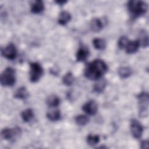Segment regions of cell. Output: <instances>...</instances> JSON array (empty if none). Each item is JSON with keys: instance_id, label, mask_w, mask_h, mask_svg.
<instances>
[{"instance_id": "6da1fadb", "label": "cell", "mask_w": 149, "mask_h": 149, "mask_svg": "<svg viewBox=\"0 0 149 149\" xmlns=\"http://www.w3.org/2000/svg\"><path fill=\"white\" fill-rule=\"evenodd\" d=\"M108 70L106 63L101 59H95L88 63L84 70V75L89 80L100 79Z\"/></svg>"}, {"instance_id": "7a4b0ae2", "label": "cell", "mask_w": 149, "mask_h": 149, "mask_svg": "<svg viewBox=\"0 0 149 149\" xmlns=\"http://www.w3.org/2000/svg\"><path fill=\"white\" fill-rule=\"evenodd\" d=\"M127 9L134 17H139L145 14L148 9V5L142 1H129L127 3Z\"/></svg>"}, {"instance_id": "3957f363", "label": "cell", "mask_w": 149, "mask_h": 149, "mask_svg": "<svg viewBox=\"0 0 149 149\" xmlns=\"http://www.w3.org/2000/svg\"><path fill=\"white\" fill-rule=\"evenodd\" d=\"M15 80V71L12 68H6L1 74L0 81L3 86H12Z\"/></svg>"}, {"instance_id": "277c9868", "label": "cell", "mask_w": 149, "mask_h": 149, "mask_svg": "<svg viewBox=\"0 0 149 149\" xmlns=\"http://www.w3.org/2000/svg\"><path fill=\"white\" fill-rule=\"evenodd\" d=\"M148 94L146 92H142L137 95L139 115L141 117L147 116L148 115Z\"/></svg>"}, {"instance_id": "5b68a950", "label": "cell", "mask_w": 149, "mask_h": 149, "mask_svg": "<svg viewBox=\"0 0 149 149\" xmlns=\"http://www.w3.org/2000/svg\"><path fill=\"white\" fill-rule=\"evenodd\" d=\"M30 80L32 83H36L39 80L42 75V68L38 62L30 63Z\"/></svg>"}, {"instance_id": "8992f818", "label": "cell", "mask_w": 149, "mask_h": 149, "mask_svg": "<svg viewBox=\"0 0 149 149\" xmlns=\"http://www.w3.org/2000/svg\"><path fill=\"white\" fill-rule=\"evenodd\" d=\"M21 132V130L18 127L13 129L5 128L1 131V137L6 140H10L18 136Z\"/></svg>"}, {"instance_id": "52a82bcc", "label": "cell", "mask_w": 149, "mask_h": 149, "mask_svg": "<svg viewBox=\"0 0 149 149\" xmlns=\"http://www.w3.org/2000/svg\"><path fill=\"white\" fill-rule=\"evenodd\" d=\"M2 55L8 59L13 60L17 55V49L12 43L9 44L5 48L1 49Z\"/></svg>"}, {"instance_id": "ba28073f", "label": "cell", "mask_w": 149, "mask_h": 149, "mask_svg": "<svg viewBox=\"0 0 149 149\" xmlns=\"http://www.w3.org/2000/svg\"><path fill=\"white\" fill-rule=\"evenodd\" d=\"M130 130L133 137L136 139H139L142 135L143 127L137 120L133 119L130 121Z\"/></svg>"}, {"instance_id": "9c48e42d", "label": "cell", "mask_w": 149, "mask_h": 149, "mask_svg": "<svg viewBox=\"0 0 149 149\" xmlns=\"http://www.w3.org/2000/svg\"><path fill=\"white\" fill-rule=\"evenodd\" d=\"M82 109L87 114L93 115L97 113L98 110V106L94 101L91 100L83 105Z\"/></svg>"}, {"instance_id": "30bf717a", "label": "cell", "mask_w": 149, "mask_h": 149, "mask_svg": "<svg viewBox=\"0 0 149 149\" xmlns=\"http://www.w3.org/2000/svg\"><path fill=\"white\" fill-rule=\"evenodd\" d=\"M140 47V44L138 40L134 41H129L126 46L125 47L126 52L127 54H133L136 52Z\"/></svg>"}, {"instance_id": "8fae6325", "label": "cell", "mask_w": 149, "mask_h": 149, "mask_svg": "<svg viewBox=\"0 0 149 149\" xmlns=\"http://www.w3.org/2000/svg\"><path fill=\"white\" fill-rule=\"evenodd\" d=\"M89 55L88 50L85 47H80L76 54V59L79 62H83L87 59Z\"/></svg>"}, {"instance_id": "7c38bea8", "label": "cell", "mask_w": 149, "mask_h": 149, "mask_svg": "<svg viewBox=\"0 0 149 149\" xmlns=\"http://www.w3.org/2000/svg\"><path fill=\"white\" fill-rule=\"evenodd\" d=\"M44 9V3L40 0H37L33 2L31 5V11L33 13H40L43 11Z\"/></svg>"}, {"instance_id": "4fadbf2b", "label": "cell", "mask_w": 149, "mask_h": 149, "mask_svg": "<svg viewBox=\"0 0 149 149\" xmlns=\"http://www.w3.org/2000/svg\"><path fill=\"white\" fill-rule=\"evenodd\" d=\"M103 27V24L101 20L98 18L92 19L90 22V28L94 32L100 31Z\"/></svg>"}, {"instance_id": "5bb4252c", "label": "cell", "mask_w": 149, "mask_h": 149, "mask_svg": "<svg viewBox=\"0 0 149 149\" xmlns=\"http://www.w3.org/2000/svg\"><path fill=\"white\" fill-rule=\"evenodd\" d=\"M29 97V93L24 87L19 88L15 92L14 97L20 100H26Z\"/></svg>"}, {"instance_id": "9a60e30c", "label": "cell", "mask_w": 149, "mask_h": 149, "mask_svg": "<svg viewBox=\"0 0 149 149\" xmlns=\"http://www.w3.org/2000/svg\"><path fill=\"white\" fill-rule=\"evenodd\" d=\"M118 73L121 78L125 79L129 77L132 74V70L129 67L122 66L118 69Z\"/></svg>"}, {"instance_id": "2e32d148", "label": "cell", "mask_w": 149, "mask_h": 149, "mask_svg": "<svg viewBox=\"0 0 149 149\" xmlns=\"http://www.w3.org/2000/svg\"><path fill=\"white\" fill-rule=\"evenodd\" d=\"M70 14L67 11H62L59 16L58 23L61 25H65L70 20Z\"/></svg>"}, {"instance_id": "e0dca14e", "label": "cell", "mask_w": 149, "mask_h": 149, "mask_svg": "<svg viewBox=\"0 0 149 149\" xmlns=\"http://www.w3.org/2000/svg\"><path fill=\"white\" fill-rule=\"evenodd\" d=\"M21 116L23 120L25 122H29L34 116L33 111L30 108H27L22 111Z\"/></svg>"}, {"instance_id": "ac0fdd59", "label": "cell", "mask_w": 149, "mask_h": 149, "mask_svg": "<svg viewBox=\"0 0 149 149\" xmlns=\"http://www.w3.org/2000/svg\"><path fill=\"white\" fill-rule=\"evenodd\" d=\"M47 104L50 107H56L60 103V100L55 95H51L47 98Z\"/></svg>"}, {"instance_id": "d6986e66", "label": "cell", "mask_w": 149, "mask_h": 149, "mask_svg": "<svg viewBox=\"0 0 149 149\" xmlns=\"http://www.w3.org/2000/svg\"><path fill=\"white\" fill-rule=\"evenodd\" d=\"M140 45H141L143 47H147L148 45V37L147 33L145 30L140 31L139 34V39L138 40Z\"/></svg>"}, {"instance_id": "ffe728a7", "label": "cell", "mask_w": 149, "mask_h": 149, "mask_svg": "<svg viewBox=\"0 0 149 149\" xmlns=\"http://www.w3.org/2000/svg\"><path fill=\"white\" fill-rule=\"evenodd\" d=\"M47 118L51 121H57L61 118V112L59 110H52L47 113Z\"/></svg>"}, {"instance_id": "44dd1931", "label": "cell", "mask_w": 149, "mask_h": 149, "mask_svg": "<svg viewBox=\"0 0 149 149\" xmlns=\"http://www.w3.org/2000/svg\"><path fill=\"white\" fill-rule=\"evenodd\" d=\"M107 84V81L105 79H101L99 80L94 86V90L98 93H102L105 89Z\"/></svg>"}, {"instance_id": "7402d4cb", "label": "cell", "mask_w": 149, "mask_h": 149, "mask_svg": "<svg viewBox=\"0 0 149 149\" xmlns=\"http://www.w3.org/2000/svg\"><path fill=\"white\" fill-rule=\"evenodd\" d=\"M93 44L95 48L98 50H102L106 47L105 41L104 39L100 38H94L93 41Z\"/></svg>"}, {"instance_id": "603a6c76", "label": "cell", "mask_w": 149, "mask_h": 149, "mask_svg": "<svg viewBox=\"0 0 149 149\" xmlns=\"http://www.w3.org/2000/svg\"><path fill=\"white\" fill-rule=\"evenodd\" d=\"M74 81V77L71 72H68L64 75L62 79L63 83L66 86H70Z\"/></svg>"}, {"instance_id": "cb8c5ba5", "label": "cell", "mask_w": 149, "mask_h": 149, "mask_svg": "<svg viewBox=\"0 0 149 149\" xmlns=\"http://www.w3.org/2000/svg\"><path fill=\"white\" fill-rule=\"evenodd\" d=\"M100 141V137L98 135L88 134L87 137V143L91 146L97 144Z\"/></svg>"}, {"instance_id": "d4e9b609", "label": "cell", "mask_w": 149, "mask_h": 149, "mask_svg": "<svg viewBox=\"0 0 149 149\" xmlns=\"http://www.w3.org/2000/svg\"><path fill=\"white\" fill-rule=\"evenodd\" d=\"M89 121L88 118L84 115H77L75 118V122L78 125L84 126L86 125Z\"/></svg>"}, {"instance_id": "484cf974", "label": "cell", "mask_w": 149, "mask_h": 149, "mask_svg": "<svg viewBox=\"0 0 149 149\" xmlns=\"http://www.w3.org/2000/svg\"><path fill=\"white\" fill-rule=\"evenodd\" d=\"M129 41V40L127 39V38L126 37H125V36L120 37L118 42V45L119 48L120 49L125 48V47L126 46L127 44L128 43Z\"/></svg>"}, {"instance_id": "4316f807", "label": "cell", "mask_w": 149, "mask_h": 149, "mask_svg": "<svg viewBox=\"0 0 149 149\" xmlns=\"http://www.w3.org/2000/svg\"><path fill=\"white\" fill-rule=\"evenodd\" d=\"M141 148H148V141L144 140L141 143Z\"/></svg>"}, {"instance_id": "83f0119b", "label": "cell", "mask_w": 149, "mask_h": 149, "mask_svg": "<svg viewBox=\"0 0 149 149\" xmlns=\"http://www.w3.org/2000/svg\"><path fill=\"white\" fill-rule=\"evenodd\" d=\"M55 2L58 3L59 5H63V4L65 3L66 2V1H55Z\"/></svg>"}]
</instances>
